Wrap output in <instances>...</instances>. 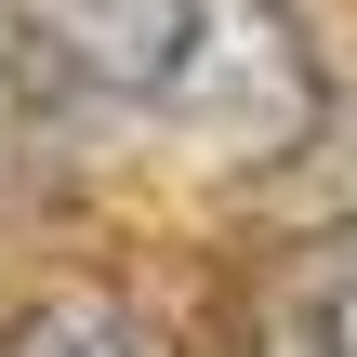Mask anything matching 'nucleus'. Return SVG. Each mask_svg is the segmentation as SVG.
Returning <instances> with one entry per match:
<instances>
[{
    "mask_svg": "<svg viewBox=\"0 0 357 357\" xmlns=\"http://www.w3.org/2000/svg\"><path fill=\"white\" fill-rule=\"evenodd\" d=\"M40 106H159L199 66V0H0Z\"/></svg>",
    "mask_w": 357,
    "mask_h": 357,
    "instance_id": "f257e3e1",
    "label": "nucleus"
},
{
    "mask_svg": "<svg viewBox=\"0 0 357 357\" xmlns=\"http://www.w3.org/2000/svg\"><path fill=\"white\" fill-rule=\"evenodd\" d=\"M0 357H159L119 305H40V318H13L0 331Z\"/></svg>",
    "mask_w": 357,
    "mask_h": 357,
    "instance_id": "f03ea898",
    "label": "nucleus"
},
{
    "mask_svg": "<svg viewBox=\"0 0 357 357\" xmlns=\"http://www.w3.org/2000/svg\"><path fill=\"white\" fill-rule=\"evenodd\" d=\"M265 357H357V344H344V305L318 291L305 318H278V331H265Z\"/></svg>",
    "mask_w": 357,
    "mask_h": 357,
    "instance_id": "7ed1b4c3",
    "label": "nucleus"
}]
</instances>
